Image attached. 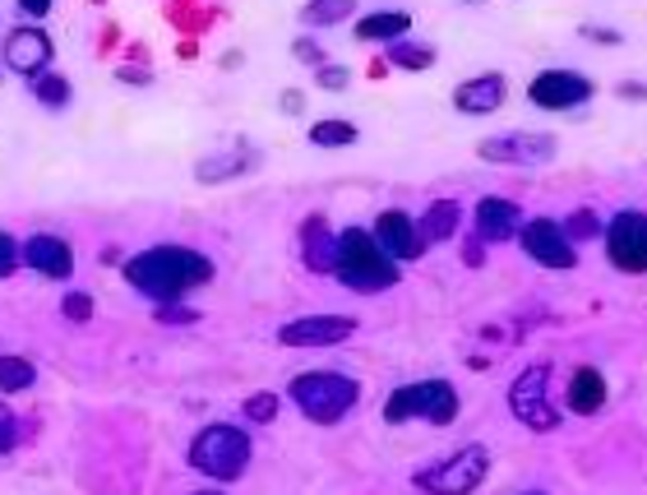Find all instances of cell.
<instances>
[{
    "label": "cell",
    "mask_w": 647,
    "mask_h": 495,
    "mask_svg": "<svg viewBox=\"0 0 647 495\" xmlns=\"http://www.w3.org/2000/svg\"><path fill=\"white\" fill-rule=\"evenodd\" d=\"M126 278H130V288L153 297L158 305H172L176 297L204 288V282L213 278V259L190 250V246H153V250L130 259Z\"/></svg>",
    "instance_id": "6da1fadb"
},
{
    "label": "cell",
    "mask_w": 647,
    "mask_h": 495,
    "mask_svg": "<svg viewBox=\"0 0 647 495\" xmlns=\"http://www.w3.org/2000/svg\"><path fill=\"white\" fill-rule=\"evenodd\" d=\"M333 278L352 292H385L398 282V265H389L379 246L370 241V232H343L338 250H333Z\"/></svg>",
    "instance_id": "7a4b0ae2"
},
{
    "label": "cell",
    "mask_w": 647,
    "mask_h": 495,
    "mask_svg": "<svg viewBox=\"0 0 647 495\" xmlns=\"http://www.w3.org/2000/svg\"><path fill=\"white\" fill-rule=\"evenodd\" d=\"M292 403L310 417L320 421V427H333V421H343L356 398H362V385L352 380V375H338V370H310V375H296L292 380Z\"/></svg>",
    "instance_id": "3957f363"
},
{
    "label": "cell",
    "mask_w": 647,
    "mask_h": 495,
    "mask_svg": "<svg viewBox=\"0 0 647 495\" xmlns=\"http://www.w3.org/2000/svg\"><path fill=\"white\" fill-rule=\"evenodd\" d=\"M190 467L213 482H236L250 467V435L236 427H204L190 440Z\"/></svg>",
    "instance_id": "277c9868"
},
{
    "label": "cell",
    "mask_w": 647,
    "mask_h": 495,
    "mask_svg": "<svg viewBox=\"0 0 647 495\" xmlns=\"http://www.w3.org/2000/svg\"><path fill=\"white\" fill-rule=\"evenodd\" d=\"M459 417V394L449 380H417L389 394L385 421H430V427H449Z\"/></svg>",
    "instance_id": "5b68a950"
},
{
    "label": "cell",
    "mask_w": 647,
    "mask_h": 495,
    "mask_svg": "<svg viewBox=\"0 0 647 495\" xmlns=\"http://www.w3.org/2000/svg\"><path fill=\"white\" fill-rule=\"evenodd\" d=\"M486 473H490V450L486 444H463L459 454H449L444 463L425 467L417 482L430 495H472L476 486L486 482Z\"/></svg>",
    "instance_id": "8992f818"
},
{
    "label": "cell",
    "mask_w": 647,
    "mask_h": 495,
    "mask_svg": "<svg viewBox=\"0 0 647 495\" xmlns=\"http://www.w3.org/2000/svg\"><path fill=\"white\" fill-rule=\"evenodd\" d=\"M509 408L527 431H556L560 427V412L550 408V370L546 366H527L518 375L514 389H509Z\"/></svg>",
    "instance_id": "52a82bcc"
},
{
    "label": "cell",
    "mask_w": 647,
    "mask_h": 495,
    "mask_svg": "<svg viewBox=\"0 0 647 495\" xmlns=\"http://www.w3.org/2000/svg\"><path fill=\"white\" fill-rule=\"evenodd\" d=\"M518 241L527 250V259H537L541 269H573L579 265V250L564 237V227L556 218H527L518 227Z\"/></svg>",
    "instance_id": "ba28073f"
},
{
    "label": "cell",
    "mask_w": 647,
    "mask_h": 495,
    "mask_svg": "<svg viewBox=\"0 0 647 495\" xmlns=\"http://www.w3.org/2000/svg\"><path fill=\"white\" fill-rule=\"evenodd\" d=\"M606 255L619 273H643L647 269V218L638 208L615 214L606 227Z\"/></svg>",
    "instance_id": "9c48e42d"
},
{
    "label": "cell",
    "mask_w": 647,
    "mask_h": 495,
    "mask_svg": "<svg viewBox=\"0 0 647 495\" xmlns=\"http://www.w3.org/2000/svg\"><path fill=\"white\" fill-rule=\"evenodd\" d=\"M527 98H532L541 111H569V107H583L592 98V84L573 69H541V75L527 84Z\"/></svg>",
    "instance_id": "30bf717a"
},
{
    "label": "cell",
    "mask_w": 647,
    "mask_h": 495,
    "mask_svg": "<svg viewBox=\"0 0 647 495\" xmlns=\"http://www.w3.org/2000/svg\"><path fill=\"white\" fill-rule=\"evenodd\" d=\"M482 158L486 162H509V168H537V162L556 158V139L550 134H490L482 139Z\"/></svg>",
    "instance_id": "8fae6325"
},
{
    "label": "cell",
    "mask_w": 647,
    "mask_h": 495,
    "mask_svg": "<svg viewBox=\"0 0 647 495\" xmlns=\"http://www.w3.org/2000/svg\"><path fill=\"white\" fill-rule=\"evenodd\" d=\"M370 241L379 246V255L389 259V265H407V259H417L425 246L417 237V223L402 214V208H385V214L375 218V232H370Z\"/></svg>",
    "instance_id": "7c38bea8"
},
{
    "label": "cell",
    "mask_w": 647,
    "mask_h": 495,
    "mask_svg": "<svg viewBox=\"0 0 647 495\" xmlns=\"http://www.w3.org/2000/svg\"><path fill=\"white\" fill-rule=\"evenodd\" d=\"M356 334V320L347 315H305L278 329V343L287 347H333V343H347Z\"/></svg>",
    "instance_id": "4fadbf2b"
},
{
    "label": "cell",
    "mask_w": 647,
    "mask_h": 495,
    "mask_svg": "<svg viewBox=\"0 0 647 495\" xmlns=\"http://www.w3.org/2000/svg\"><path fill=\"white\" fill-rule=\"evenodd\" d=\"M19 265H29L42 278H69L75 273V250H69V241L52 237V232H37V237L19 246Z\"/></svg>",
    "instance_id": "5bb4252c"
},
{
    "label": "cell",
    "mask_w": 647,
    "mask_h": 495,
    "mask_svg": "<svg viewBox=\"0 0 647 495\" xmlns=\"http://www.w3.org/2000/svg\"><path fill=\"white\" fill-rule=\"evenodd\" d=\"M6 65L14 69V75H46V65H52V37H46L42 29H14L6 37Z\"/></svg>",
    "instance_id": "9a60e30c"
},
{
    "label": "cell",
    "mask_w": 647,
    "mask_h": 495,
    "mask_svg": "<svg viewBox=\"0 0 647 495\" xmlns=\"http://www.w3.org/2000/svg\"><path fill=\"white\" fill-rule=\"evenodd\" d=\"M509 98V84L505 75H495V69H486V75H472L467 84L453 88V107H459L463 116H490L499 111Z\"/></svg>",
    "instance_id": "2e32d148"
},
{
    "label": "cell",
    "mask_w": 647,
    "mask_h": 495,
    "mask_svg": "<svg viewBox=\"0 0 647 495\" xmlns=\"http://www.w3.org/2000/svg\"><path fill=\"white\" fill-rule=\"evenodd\" d=\"M476 237L482 241H490V246H505V241H514L518 237V227H522V214H518V204L514 200H482L476 204Z\"/></svg>",
    "instance_id": "e0dca14e"
},
{
    "label": "cell",
    "mask_w": 647,
    "mask_h": 495,
    "mask_svg": "<svg viewBox=\"0 0 647 495\" xmlns=\"http://www.w3.org/2000/svg\"><path fill=\"white\" fill-rule=\"evenodd\" d=\"M459 223H463V204L459 200H435L425 208V218L417 223V237H421V246L449 241L453 232H459Z\"/></svg>",
    "instance_id": "ac0fdd59"
},
{
    "label": "cell",
    "mask_w": 647,
    "mask_h": 495,
    "mask_svg": "<svg viewBox=\"0 0 647 495\" xmlns=\"http://www.w3.org/2000/svg\"><path fill=\"white\" fill-rule=\"evenodd\" d=\"M301 250H305V269L333 273V250H338V237L324 227V218H305V227H301Z\"/></svg>",
    "instance_id": "d6986e66"
},
{
    "label": "cell",
    "mask_w": 647,
    "mask_h": 495,
    "mask_svg": "<svg viewBox=\"0 0 647 495\" xmlns=\"http://www.w3.org/2000/svg\"><path fill=\"white\" fill-rule=\"evenodd\" d=\"M602 403H606L602 370H596V366H579V370H573V380H569V408L579 412V417H592Z\"/></svg>",
    "instance_id": "ffe728a7"
},
{
    "label": "cell",
    "mask_w": 647,
    "mask_h": 495,
    "mask_svg": "<svg viewBox=\"0 0 647 495\" xmlns=\"http://www.w3.org/2000/svg\"><path fill=\"white\" fill-rule=\"evenodd\" d=\"M407 29H412V19H407L402 10H379V14H366L362 23H356V37H366V42H402Z\"/></svg>",
    "instance_id": "44dd1931"
},
{
    "label": "cell",
    "mask_w": 647,
    "mask_h": 495,
    "mask_svg": "<svg viewBox=\"0 0 647 495\" xmlns=\"http://www.w3.org/2000/svg\"><path fill=\"white\" fill-rule=\"evenodd\" d=\"M356 139H362V130L352 121H315L310 126V144L315 149H352Z\"/></svg>",
    "instance_id": "7402d4cb"
},
{
    "label": "cell",
    "mask_w": 647,
    "mask_h": 495,
    "mask_svg": "<svg viewBox=\"0 0 647 495\" xmlns=\"http://www.w3.org/2000/svg\"><path fill=\"white\" fill-rule=\"evenodd\" d=\"M246 168H250V153L231 149V153H218V158H204L200 168H195V176H200V181H227V176L246 172Z\"/></svg>",
    "instance_id": "603a6c76"
},
{
    "label": "cell",
    "mask_w": 647,
    "mask_h": 495,
    "mask_svg": "<svg viewBox=\"0 0 647 495\" xmlns=\"http://www.w3.org/2000/svg\"><path fill=\"white\" fill-rule=\"evenodd\" d=\"M33 380H37V366L29 357H0V394L33 389Z\"/></svg>",
    "instance_id": "cb8c5ba5"
},
{
    "label": "cell",
    "mask_w": 647,
    "mask_h": 495,
    "mask_svg": "<svg viewBox=\"0 0 647 495\" xmlns=\"http://www.w3.org/2000/svg\"><path fill=\"white\" fill-rule=\"evenodd\" d=\"M33 93H37V103H42V107H52V111L69 107V98H75V93H69V79H65V75H37V79H33Z\"/></svg>",
    "instance_id": "d4e9b609"
},
{
    "label": "cell",
    "mask_w": 647,
    "mask_h": 495,
    "mask_svg": "<svg viewBox=\"0 0 647 495\" xmlns=\"http://www.w3.org/2000/svg\"><path fill=\"white\" fill-rule=\"evenodd\" d=\"M389 61L402 65V69H430L435 65V52H430V46H417V42H389Z\"/></svg>",
    "instance_id": "484cf974"
},
{
    "label": "cell",
    "mask_w": 647,
    "mask_h": 495,
    "mask_svg": "<svg viewBox=\"0 0 647 495\" xmlns=\"http://www.w3.org/2000/svg\"><path fill=\"white\" fill-rule=\"evenodd\" d=\"M301 19H305V23H315V29H320V23L352 19V0H333V6H305V10H301Z\"/></svg>",
    "instance_id": "4316f807"
},
{
    "label": "cell",
    "mask_w": 647,
    "mask_h": 495,
    "mask_svg": "<svg viewBox=\"0 0 647 495\" xmlns=\"http://www.w3.org/2000/svg\"><path fill=\"white\" fill-rule=\"evenodd\" d=\"M246 417L250 421H273L278 417V394H250L246 398Z\"/></svg>",
    "instance_id": "83f0119b"
},
{
    "label": "cell",
    "mask_w": 647,
    "mask_h": 495,
    "mask_svg": "<svg viewBox=\"0 0 647 495\" xmlns=\"http://www.w3.org/2000/svg\"><path fill=\"white\" fill-rule=\"evenodd\" d=\"M596 232H602V227H596V214H592V208H579V214L569 218L564 237H579V241H587V237H596Z\"/></svg>",
    "instance_id": "f1b7e54d"
},
{
    "label": "cell",
    "mask_w": 647,
    "mask_h": 495,
    "mask_svg": "<svg viewBox=\"0 0 647 495\" xmlns=\"http://www.w3.org/2000/svg\"><path fill=\"white\" fill-rule=\"evenodd\" d=\"M61 311H65V320H93V297L88 292H69L61 301Z\"/></svg>",
    "instance_id": "f546056e"
},
{
    "label": "cell",
    "mask_w": 647,
    "mask_h": 495,
    "mask_svg": "<svg viewBox=\"0 0 647 495\" xmlns=\"http://www.w3.org/2000/svg\"><path fill=\"white\" fill-rule=\"evenodd\" d=\"M19 269V241L10 232H0V278H10Z\"/></svg>",
    "instance_id": "4dcf8cb0"
},
{
    "label": "cell",
    "mask_w": 647,
    "mask_h": 495,
    "mask_svg": "<svg viewBox=\"0 0 647 495\" xmlns=\"http://www.w3.org/2000/svg\"><path fill=\"white\" fill-rule=\"evenodd\" d=\"M14 444H19V421L10 408H0V454H10Z\"/></svg>",
    "instance_id": "1f68e13d"
},
{
    "label": "cell",
    "mask_w": 647,
    "mask_h": 495,
    "mask_svg": "<svg viewBox=\"0 0 647 495\" xmlns=\"http://www.w3.org/2000/svg\"><path fill=\"white\" fill-rule=\"evenodd\" d=\"M315 79H320V88H347V69L343 65H324Z\"/></svg>",
    "instance_id": "d6a6232c"
},
{
    "label": "cell",
    "mask_w": 647,
    "mask_h": 495,
    "mask_svg": "<svg viewBox=\"0 0 647 495\" xmlns=\"http://www.w3.org/2000/svg\"><path fill=\"white\" fill-rule=\"evenodd\" d=\"M158 320L162 324H190V320H195V311H185V305H158Z\"/></svg>",
    "instance_id": "836d02e7"
},
{
    "label": "cell",
    "mask_w": 647,
    "mask_h": 495,
    "mask_svg": "<svg viewBox=\"0 0 647 495\" xmlns=\"http://www.w3.org/2000/svg\"><path fill=\"white\" fill-rule=\"evenodd\" d=\"M296 56H301L305 65H324V46L310 42V37H301V42H296Z\"/></svg>",
    "instance_id": "e575fe53"
},
{
    "label": "cell",
    "mask_w": 647,
    "mask_h": 495,
    "mask_svg": "<svg viewBox=\"0 0 647 495\" xmlns=\"http://www.w3.org/2000/svg\"><path fill=\"white\" fill-rule=\"evenodd\" d=\"M23 10H29L33 19H42V14H46V0H29V6H23Z\"/></svg>",
    "instance_id": "d590c367"
},
{
    "label": "cell",
    "mask_w": 647,
    "mask_h": 495,
    "mask_svg": "<svg viewBox=\"0 0 647 495\" xmlns=\"http://www.w3.org/2000/svg\"><path fill=\"white\" fill-rule=\"evenodd\" d=\"M195 495H218V491H195Z\"/></svg>",
    "instance_id": "8d00e7d4"
},
{
    "label": "cell",
    "mask_w": 647,
    "mask_h": 495,
    "mask_svg": "<svg viewBox=\"0 0 647 495\" xmlns=\"http://www.w3.org/2000/svg\"><path fill=\"white\" fill-rule=\"evenodd\" d=\"M527 495H537V491H527Z\"/></svg>",
    "instance_id": "74e56055"
}]
</instances>
